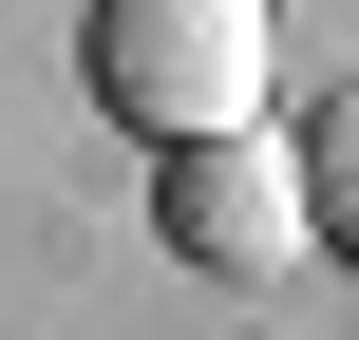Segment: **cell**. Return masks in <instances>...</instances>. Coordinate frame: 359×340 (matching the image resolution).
<instances>
[{"label": "cell", "mask_w": 359, "mask_h": 340, "mask_svg": "<svg viewBox=\"0 0 359 340\" xmlns=\"http://www.w3.org/2000/svg\"><path fill=\"white\" fill-rule=\"evenodd\" d=\"M303 227H322L303 132H208V151H170V246H189L208 284H303Z\"/></svg>", "instance_id": "obj_2"}, {"label": "cell", "mask_w": 359, "mask_h": 340, "mask_svg": "<svg viewBox=\"0 0 359 340\" xmlns=\"http://www.w3.org/2000/svg\"><path fill=\"white\" fill-rule=\"evenodd\" d=\"M303 189H322V227H359V95L322 114V132H303Z\"/></svg>", "instance_id": "obj_3"}, {"label": "cell", "mask_w": 359, "mask_h": 340, "mask_svg": "<svg viewBox=\"0 0 359 340\" xmlns=\"http://www.w3.org/2000/svg\"><path fill=\"white\" fill-rule=\"evenodd\" d=\"M265 57H284L265 0H95V95H114V132H151V151L265 132Z\"/></svg>", "instance_id": "obj_1"}]
</instances>
